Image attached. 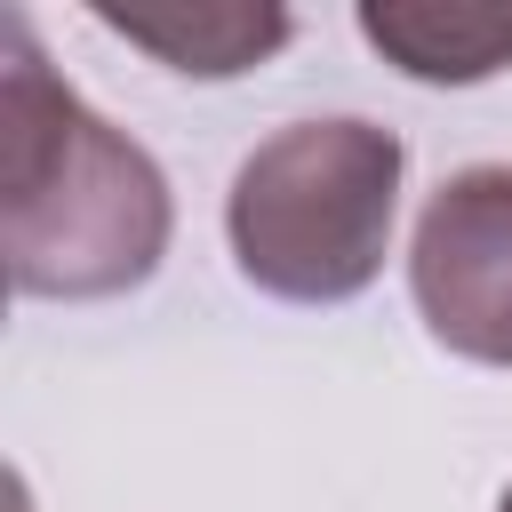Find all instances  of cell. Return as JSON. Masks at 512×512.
<instances>
[{"label":"cell","instance_id":"6da1fadb","mask_svg":"<svg viewBox=\"0 0 512 512\" xmlns=\"http://www.w3.org/2000/svg\"><path fill=\"white\" fill-rule=\"evenodd\" d=\"M168 176L136 136L80 104L24 16L0 32V256L16 296H128L168 256Z\"/></svg>","mask_w":512,"mask_h":512},{"label":"cell","instance_id":"7a4b0ae2","mask_svg":"<svg viewBox=\"0 0 512 512\" xmlns=\"http://www.w3.org/2000/svg\"><path fill=\"white\" fill-rule=\"evenodd\" d=\"M400 176H408V152L392 128H376L360 112L288 120L280 136H264L240 160V176L224 192V232H232L240 280H256L280 304L360 296L392 256Z\"/></svg>","mask_w":512,"mask_h":512},{"label":"cell","instance_id":"3957f363","mask_svg":"<svg viewBox=\"0 0 512 512\" xmlns=\"http://www.w3.org/2000/svg\"><path fill=\"white\" fill-rule=\"evenodd\" d=\"M408 288L448 352L512 368V168H464L424 200Z\"/></svg>","mask_w":512,"mask_h":512},{"label":"cell","instance_id":"277c9868","mask_svg":"<svg viewBox=\"0 0 512 512\" xmlns=\"http://www.w3.org/2000/svg\"><path fill=\"white\" fill-rule=\"evenodd\" d=\"M88 16L184 80H240L296 32V16L272 0H88Z\"/></svg>","mask_w":512,"mask_h":512},{"label":"cell","instance_id":"5b68a950","mask_svg":"<svg viewBox=\"0 0 512 512\" xmlns=\"http://www.w3.org/2000/svg\"><path fill=\"white\" fill-rule=\"evenodd\" d=\"M360 40L424 80V88H472L488 72L512 64V16L504 8H432V0H368L360 8Z\"/></svg>","mask_w":512,"mask_h":512},{"label":"cell","instance_id":"8992f818","mask_svg":"<svg viewBox=\"0 0 512 512\" xmlns=\"http://www.w3.org/2000/svg\"><path fill=\"white\" fill-rule=\"evenodd\" d=\"M496 512H512V488H504V504H496Z\"/></svg>","mask_w":512,"mask_h":512}]
</instances>
